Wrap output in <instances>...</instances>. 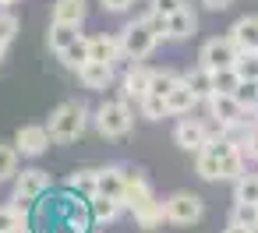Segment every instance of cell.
Segmentation results:
<instances>
[{
  "label": "cell",
  "mask_w": 258,
  "mask_h": 233,
  "mask_svg": "<svg viewBox=\"0 0 258 233\" xmlns=\"http://www.w3.org/2000/svg\"><path fill=\"white\" fill-rule=\"evenodd\" d=\"M89 106L85 103H78V99H64L53 113H50V120H46V131H50V138L57 141V145H71V141H78L85 131H89Z\"/></svg>",
  "instance_id": "cell-1"
},
{
  "label": "cell",
  "mask_w": 258,
  "mask_h": 233,
  "mask_svg": "<svg viewBox=\"0 0 258 233\" xmlns=\"http://www.w3.org/2000/svg\"><path fill=\"white\" fill-rule=\"evenodd\" d=\"M92 124H96V134H99V138L120 141V138H127L131 127H135V110H131V103H124V99H106V103H99V106L92 110Z\"/></svg>",
  "instance_id": "cell-2"
},
{
  "label": "cell",
  "mask_w": 258,
  "mask_h": 233,
  "mask_svg": "<svg viewBox=\"0 0 258 233\" xmlns=\"http://www.w3.org/2000/svg\"><path fill=\"white\" fill-rule=\"evenodd\" d=\"M50 187H53V184H50V173H46L43 166H22V170L15 173V180H11V201L32 208V201H39Z\"/></svg>",
  "instance_id": "cell-3"
},
{
  "label": "cell",
  "mask_w": 258,
  "mask_h": 233,
  "mask_svg": "<svg viewBox=\"0 0 258 233\" xmlns=\"http://www.w3.org/2000/svg\"><path fill=\"white\" fill-rule=\"evenodd\" d=\"M159 43H163V39L152 32V25H149L145 18H135V22H127V25L120 29V46H124V53H127L131 60H149Z\"/></svg>",
  "instance_id": "cell-4"
},
{
  "label": "cell",
  "mask_w": 258,
  "mask_h": 233,
  "mask_svg": "<svg viewBox=\"0 0 258 233\" xmlns=\"http://www.w3.org/2000/svg\"><path fill=\"white\" fill-rule=\"evenodd\" d=\"M163 205H166V222H173V226H195L205 219V201L195 191H177Z\"/></svg>",
  "instance_id": "cell-5"
},
{
  "label": "cell",
  "mask_w": 258,
  "mask_h": 233,
  "mask_svg": "<svg viewBox=\"0 0 258 233\" xmlns=\"http://www.w3.org/2000/svg\"><path fill=\"white\" fill-rule=\"evenodd\" d=\"M209 117L216 120V127H226V124H240V120H254L251 110H244L230 92H212L209 99Z\"/></svg>",
  "instance_id": "cell-6"
},
{
  "label": "cell",
  "mask_w": 258,
  "mask_h": 233,
  "mask_svg": "<svg viewBox=\"0 0 258 233\" xmlns=\"http://www.w3.org/2000/svg\"><path fill=\"white\" fill-rule=\"evenodd\" d=\"M212 134H216V131H212L205 120H198V117H180L177 127H173V141H177V148H184V152H202V145H205Z\"/></svg>",
  "instance_id": "cell-7"
},
{
  "label": "cell",
  "mask_w": 258,
  "mask_h": 233,
  "mask_svg": "<svg viewBox=\"0 0 258 233\" xmlns=\"http://www.w3.org/2000/svg\"><path fill=\"white\" fill-rule=\"evenodd\" d=\"M156 198V191H152V184H149V177L138 170V166H127L124 163V208L127 212H135V208H142L145 201H152Z\"/></svg>",
  "instance_id": "cell-8"
},
{
  "label": "cell",
  "mask_w": 258,
  "mask_h": 233,
  "mask_svg": "<svg viewBox=\"0 0 258 233\" xmlns=\"http://www.w3.org/2000/svg\"><path fill=\"white\" fill-rule=\"evenodd\" d=\"M237 60V46L230 36H212L202 43V53H198V64H205L209 71H219V67H233Z\"/></svg>",
  "instance_id": "cell-9"
},
{
  "label": "cell",
  "mask_w": 258,
  "mask_h": 233,
  "mask_svg": "<svg viewBox=\"0 0 258 233\" xmlns=\"http://www.w3.org/2000/svg\"><path fill=\"white\" fill-rule=\"evenodd\" d=\"M50 131H46V124H22L18 131H15V148L22 152V156H29V159H39L46 148H50Z\"/></svg>",
  "instance_id": "cell-10"
},
{
  "label": "cell",
  "mask_w": 258,
  "mask_h": 233,
  "mask_svg": "<svg viewBox=\"0 0 258 233\" xmlns=\"http://www.w3.org/2000/svg\"><path fill=\"white\" fill-rule=\"evenodd\" d=\"M145 96H149V67L138 60V64H131L127 71H120V99L138 106Z\"/></svg>",
  "instance_id": "cell-11"
},
{
  "label": "cell",
  "mask_w": 258,
  "mask_h": 233,
  "mask_svg": "<svg viewBox=\"0 0 258 233\" xmlns=\"http://www.w3.org/2000/svg\"><path fill=\"white\" fill-rule=\"evenodd\" d=\"M78 82L89 89V92H106L113 82H117V71H113V64H103V60H85L78 71Z\"/></svg>",
  "instance_id": "cell-12"
},
{
  "label": "cell",
  "mask_w": 258,
  "mask_h": 233,
  "mask_svg": "<svg viewBox=\"0 0 258 233\" xmlns=\"http://www.w3.org/2000/svg\"><path fill=\"white\" fill-rule=\"evenodd\" d=\"M195 32H198V15L191 11V4H184L180 11H173L166 18V39L180 43V39H191Z\"/></svg>",
  "instance_id": "cell-13"
},
{
  "label": "cell",
  "mask_w": 258,
  "mask_h": 233,
  "mask_svg": "<svg viewBox=\"0 0 258 233\" xmlns=\"http://www.w3.org/2000/svg\"><path fill=\"white\" fill-rule=\"evenodd\" d=\"M89 212H92V222H96V226H110V222H117L127 208H124V201H120V198L92 194V198H89Z\"/></svg>",
  "instance_id": "cell-14"
},
{
  "label": "cell",
  "mask_w": 258,
  "mask_h": 233,
  "mask_svg": "<svg viewBox=\"0 0 258 233\" xmlns=\"http://www.w3.org/2000/svg\"><path fill=\"white\" fill-rule=\"evenodd\" d=\"M198 103H202V99L191 92V85L184 82V74H180V82L166 92V110H170V117H187Z\"/></svg>",
  "instance_id": "cell-15"
},
{
  "label": "cell",
  "mask_w": 258,
  "mask_h": 233,
  "mask_svg": "<svg viewBox=\"0 0 258 233\" xmlns=\"http://www.w3.org/2000/svg\"><path fill=\"white\" fill-rule=\"evenodd\" d=\"M124 53L120 46V32L117 36H89V60H103V64H117V57Z\"/></svg>",
  "instance_id": "cell-16"
},
{
  "label": "cell",
  "mask_w": 258,
  "mask_h": 233,
  "mask_svg": "<svg viewBox=\"0 0 258 233\" xmlns=\"http://www.w3.org/2000/svg\"><path fill=\"white\" fill-rule=\"evenodd\" d=\"M226 36L233 39L237 50H258V15H244V18H237V22L230 25Z\"/></svg>",
  "instance_id": "cell-17"
},
{
  "label": "cell",
  "mask_w": 258,
  "mask_h": 233,
  "mask_svg": "<svg viewBox=\"0 0 258 233\" xmlns=\"http://www.w3.org/2000/svg\"><path fill=\"white\" fill-rule=\"evenodd\" d=\"M96 194H106V198H124V163L99 166V177H96Z\"/></svg>",
  "instance_id": "cell-18"
},
{
  "label": "cell",
  "mask_w": 258,
  "mask_h": 233,
  "mask_svg": "<svg viewBox=\"0 0 258 233\" xmlns=\"http://www.w3.org/2000/svg\"><path fill=\"white\" fill-rule=\"evenodd\" d=\"M85 15H89V0H53V8H50V22L82 25Z\"/></svg>",
  "instance_id": "cell-19"
},
{
  "label": "cell",
  "mask_w": 258,
  "mask_h": 233,
  "mask_svg": "<svg viewBox=\"0 0 258 233\" xmlns=\"http://www.w3.org/2000/svg\"><path fill=\"white\" fill-rule=\"evenodd\" d=\"M131 215H135L138 229H149V233H152V229H159V226L166 222V205H163L159 198H152V201H145L142 208H135Z\"/></svg>",
  "instance_id": "cell-20"
},
{
  "label": "cell",
  "mask_w": 258,
  "mask_h": 233,
  "mask_svg": "<svg viewBox=\"0 0 258 233\" xmlns=\"http://www.w3.org/2000/svg\"><path fill=\"white\" fill-rule=\"evenodd\" d=\"M82 36V25H68V22H50V32H46V43L53 53H64L75 39Z\"/></svg>",
  "instance_id": "cell-21"
},
{
  "label": "cell",
  "mask_w": 258,
  "mask_h": 233,
  "mask_svg": "<svg viewBox=\"0 0 258 233\" xmlns=\"http://www.w3.org/2000/svg\"><path fill=\"white\" fill-rule=\"evenodd\" d=\"M22 226H29V208L18 201L0 205V233H18Z\"/></svg>",
  "instance_id": "cell-22"
},
{
  "label": "cell",
  "mask_w": 258,
  "mask_h": 233,
  "mask_svg": "<svg viewBox=\"0 0 258 233\" xmlns=\"http://www.w3.org/2000/svg\"><path fill=\"white\" fill-rule=\"evenodd\" d=\"M18 170H22V152L15 148V141H0V184H11Z\"/></svg>",
  "instance_id": "cell-23"
},
{
  "label": "cell",
  "mask_w": 258,
  "mask_h": 233,
  "mask_svg": "<svg viewBox=\"0 0 258 233\" xmlns=\"http://www.w3.org/2000/svg\"><path fill=\"white\" fill-rule=\"evenodd\" d=\"M184 82L191 85V92H195V96H198L202 103H205V99H209V96L216 92V89H212V71H209L205 64H198V67L184 71Z\"/></svg>",
  "instance_id": "cell-24"
},
{
  "label": "cell",
  "mask_w": 258,
  "mask_h": 233,
  "mask_svg": "<svg viewBox=\"0 0 258 233\" xmlns=\"http://www.w3.org/2000/svg\"><path fill=\"white\" fill-rule=\"evenodd\" d=\"M96 177H99V170H75V173H68V180H64V187H71L75 194H82V198H92L96 194Z\"/></svg>",
  "instance_id": "cell-25"
},
{
  "label": "cell",
  "mask_w": 258,
  "mask_h": 233,
  "mask_svg": "<svg viewBox=\"0 0 258 233\" xmlns=\"http://www.w3.org/2000/svg\"><path fill=\"white\" fill-rule=\"evenodd\" d=\"M57 60H60L68 71H78V67L89 60V36H78V39H75L64 53H57Z\"/></svg>",
  "instance_id": "cell-26"
},
{
  "label": "cell",
  "mask_w": 258,
  "mask_h": 233,
  "mask_svg": "<svg viewBox=\"0 0 258 233\" xmlns=\"http://www.w3.org/2000/svg\"><path fill=\"white\" fill-rule=\"evenodd\" d=\"M177 82H180L177 71H170V67H149V92H152V96H163V99H166V92H170Z\"/></svg>",
  "instance_id": "cell-27"
},
{
  "label": "cell",
  "mask_w": 258,
  "mask_h": 233,
  "mask_svg": "<svg viewBox=\"0 0 258 233\" xmlns=\"http://www.w3.org/2000/svg\"><path fill=\"white\" fill-rule=\"evenodd\" d=\"M244 170H247V159H244L240 148H233V152H226L219 159V180H237Z\"/></svg>",
  "instance_id": "cell-28"
},
{
  "label": "cell",
  "mask_w": 258,
  "mask_h": 233,
  "mask_svg": "<svg viewBox=\"0 0 258 233\" xmlns=\"http://www.w3.org/2000/svg\"><path fill=\"white\" fill-rule=\"evenodd\" d=\"M233 201H254L258 205V173H240L233 180Z\"/></svg>",
  "instance_id": "cell-29"
},
{
  "label": "cell",
  "mask_w": 258,
  "mask_h": 233,
  "mask_svg": "<svg viewBox=\"0 0 258 233\" xmlns=\"http://www.w3.org/2000/svg\"><path fill=\"white\" fill-rule=\"evenodd\" d=\"M233 71H237L244 82H258V50H237Z\"/></svg>",
  "instance_id": "cell-30"
},
{
  "label": "cell",
  "mask_w": 258,
  "mask_h": 233,
  "mask_svg": "<svg viewBox=\"0 0 258 233\" xmlns=\"http://www.w3.org/2000/svg\"><path fill=\"white\" fill-rule=\"evenodd\" d=\"M138 113L145 117V120H163V117H170V110H166V99L163 96H145L142 103H138Z\"/></svg>",
  "instance_id": "cell-31"
},
{
  "label": "cell",
  "mask_w": 258,
  "mask_h": 233,
  "mask_svg": "<svg viewBox=\"0 0 258 233\" xmlns=\"http://www.w3.org/2000/svg\"><path fill=\"white\" fill-rule=\"evenodd\" d=\"M195 173L209 184H219V159L216 156H205V152H195Z\"/></svg>",
  "instance_id": "cell-32"
},
{
  "label": "cell",
  "mask_w": 258,
  "mask_h": 233,
  "mask_svg": "<svg viewBox=\"0 0 258 233\" xmlns=\"http://www.w3.org/2000/svg\"><path fill=\"white\" fill-rule=\"evenodd\" d=\"M230 219H233V222H240V226H251V229H258V205H254V201H233V212H230Z\"/></svg>",
  "instance_id": "cell-33"
},
{
  "label": "cell",
  "mask_w": 258,
  "mask_h": 233,
  "mask_svg": "<svg viewBox=\"0 0 258 233\" xmlns=\"http://www.w3.org/2000/svg\"><path fill=\"white\" fill-rule=\"evenodd\" d=\"M18 18L11 15V8H0V43H4V46H11L15 39H18Z\"/></svg>",
  "instance_id": "cell-34"
},
{
  "label": "cell",
  "mask_w": 258,
  "mask_h": 233,
  "mask_svg": "<svg viewBox=\"0 0 258 233\" xmlns=\"http://www.w3.org/2000/svg\"><path fill=\"white\" fill-rule=\"evenodd\" d=\"M237 85H240V74H237L233 67H219V71H212V89H216V92H230V96H233Z\"/></svg>",
  "instance_id": "cell-35"
},
{
  "label": "cell",
  "mask_w": 258,
  "mask_h": 233,
  "mask_svg": "<svg viewBox=\"0 0 258 233\" xmlns=\"http://www.w3.org/2000/svg\"><path fill=\"white\" fill-rule=\"evenodd\" d=\"M233 99H237L244 110H254V103H258V82H244V78H240V85L233 89Z\"/></svg>",
  "instance_id": "cell-36"
},
{
  "label": "cell",
  "mask_w": 258,
  "mask_h": 233,
  "mask_svg": "<svg viewBox=\"0 0 258 233\" xmlns=\"http://www.w3.org/2000/svg\"><path fill=\"white\" fill-rule=\"evenodd\" d=\"M240 152H244L247 163H258V120H251V127H247V134L240 141Z\"/></svg>",
  "instance_id": "cell-37"
},
{
  "label": "cell",
  "mask_w": 258,
  "mask_h": 233,
  "mask_svg": "<svg viewBox=\"0 0 258 233\" xmlns=\"http://www.w3.org/2000/svg\"><path fill=\"white\" fill-rule=\"evenodd\" d=\"M187 4V0H149V11H159V15H173V11H180Z\"/></svg>",
  "instance_id": "cell-38"
},
{
  "label": "cell",
  "mask_w": 258,
  "mask_h": 233,
  "mask_svg": "<svg viewBox=\"0 0 258 233\" xmlns=\"http://www.w3.org/2000/svg\"><path fill=\"white\" fill-rule=\"evenodd\" d=\"M142 18H145V22L152 25V32H156L159 39H166V15H159V11H145Z\"/></svg>",
  "instance_id": "cell-39"
},
{
  "label": "cell",
  "mask_w": 258,
  "mask_h": 233,
  "mask_svg": "<svg viewBox=\"0 0 258 233\" xmlns=\"http://www.w3.org/2000/svg\"><path fill=\"white\" fill-rule=\"evenodd\" d=\"M99 4H103L106 15H127L135 8V0H99Z\"/></svg>",
  "instance_id": "cell-40"
},
{
  "label": "cell",
  "mask_w": 258,
  "mask_h": 233,
  "mask_svg": "<svg viewBox=\"0 0 258 233\" xmlns=\"http://www.w3.org/2000/svg\"><path fill=\"white\" fill-rule=\"evenodd\" d=\"M233 4V0H202V8H209V11H226Z\"/></svg>",
  "instance_id": "cell-41"
},
{
  "label": "cell",
  "mask_w": 258,
  "mask_h": 233,
  "mask_svg": "<svg viewBox=\"0 0 258 233\" xmlns=\"http://www.w3.org/2000/svg\"><path fill=\"white\" fill-rule=\"evenodd\" d=\"M223 233H258V229H251V226H240V222H233V219H230Z\"/></svg>",
  "instance_id": "cell-42"
},
{
  "label": "cell",
  "mask_w": 258,
  "mask_h": 233,
  "mask_svg": "<svg viewBox=\"0 0 258 233\" xmlns=\"http://www.w3.org/2000/svg\"><path fill=\"white\" fill-rule=\"evenodd\" d=\"M18 4V0H0V8H15Z\"/></svg>",
  "instance_id": "cell-43"
},
{
  "label": "cell",
  "mask_w": 258,
  "mask_h": 233,
  "mask_svg": "<svg viewBox=\"0 0 258 233\" xmlns=\"http://www.w3.org/2000/svg\"><path fill=\"white\" fill-rule=\"evenodd\" d=\"M18 233H36V229H32V226H22V229H18Z\"/></svg>",
  "instance_id": "cell-44"
},
{
  "label": "cell",
  "mask_w": 258,
  "mask_h": 233,
  "mask_svg": "<svg viewBox=\"0 0 258 233\" xmlns=\"http://www.w3.org/2000/svg\"><path fill=\"white\" fill-rule=\"evenodd\" d=\"M4 50H8V46H4V43H0V60H4Z\"/></svg>",
  "instance_id": "cell-45"
},
{
  "label": "cell",
  "mask_w": 258,
  "mask_h": 233,
  "mask_svg": "<svg viewBox=\"0 0 258 233\" xmlns=\"http://www.w3.org/2000/svg\"><path fill=\"white\" fill-rule=\"evenodd\" d=\"M251 113H254V120H258V103H254V110H251Z\"/></svg>",
  "instance_id": "cell-46"
},
{
  "label": "cell",
  "mask_w": 258,
  "mask_h": 233,
  "mask_svg": "<svg viewBox=\"0 0 258 233\" xmlns=\"http://www.w3.org/2000/svg\"><path fill=\"white\" fill-rule=\"evenodd\" d=\"M89 233H96V229H89Z\"/></svg>",
  "instance_id": "cell-47"
}]
</instances>
